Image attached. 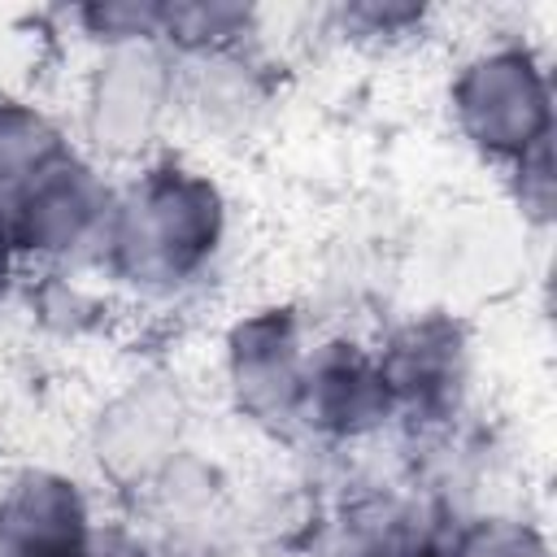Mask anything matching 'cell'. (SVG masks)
I'll return each mask as SVG.
<instances>
[{
    "mask_svg": "<svg viewBox=\"0 0 557 557\" xmlns=\"http://www.w3.org/2000/svg\"><path fill=\"white\" fill-rule=\"evenodd\" d=\"M392 413L379 361L357 344H322L309 352L300 418L326 435H366Z\"/></svg>",
    "mask_w": 557,
    "mask_h": 557,
    "instance_id": "8",
    "label": "cell"
},
{
    "mask_svg": "<svg viewBox=\"0 0 557 557\" xmlns=\"http://www.w3.org/2000/svg\"><path fill=\"white\" fill-rule=\"evenodd\" d=\"M222 231L226 205L205 174L187 165H152L131 191L113 196L100 257L135 292H178L213 261Z\"/></svg>",
    "mask_w": 557,
    "mask_h": 557,
    "instance_id": "1",
    "label": "cell"
},
{
    "mask_svg": "<svg viewBox=\"0 0 557 557\" xmlns=\"http://www.w3.org/2000/svg\"><path fill=\"white\" fill-rule=\"evenodd\" d=\"M96 522L74 479L22 470L0 487V557H83Z\"/></svg>",
    "mask_w": 557,
    "mask_h": 557,
    "instance_id": "5",
    "label": "cell"
},
{
    "mask_svg": "<svg viewBox=\"0 0 557 557\" xmlns=\"http://www.w3.org/2000/svg\"><path fill=\"white\" fill-rule=\"evenodd\" d=\"M374 361H379V374L387 383L392 409L396 405L435 409L453 396V387L461 379V348H457L453 331L440 322H422V326L413 322Z\"/></svg>",
    "mask_w": 557,
    "mask_h": 557,
    "instance_id": "9",
    "label": "cell"
},
{
    "mask_svg": "<svg viewBox=\"0 0 557 557\" xmlns=\"http://www.w3.org/2000/svg\"><path fill=\"white\" fill-rule=\"evenodd\" d=\"M61 157L65 139L44 109L26 100H0V209H9Z\"/></svg>",
    "mask_w": 557,
    "mask_h": 557,
    "instance_id": "10",
    "label": "cell"
},
{
    "mask_svg": "<svg viewBox=\"0 0 557 557\" xmlns=\"http://www.w3.org/2000/svg\"><path fill=\"white\" fill-rule=\"evenodd\" d=\"M183 400L174 387L135 383L122 392L96 426V457L117 483H152L178 457Z\"/></svg>",
    "mask_w": 557,
    "mask_h": 557,
    "instance_id": "7",
    "label": "cell"
},
{
    "mask_svg": "<svg viewBox=\"0 0 557 557\" xmlns=\"http://www.w3.org/2000/svg\"><path fill=\"white\" fill-rule=\"evenodd\" d=\"M309 352L287 309H265L231 335V387L257 422H296Z\"/></svg>",
    "mask_w": 557,
    "mask_h": 557,
    "instance_id": "6",
    "label": "cell"
},
{
    "mask_svg": "<svg viewBox=\"0 0 557 557\" xmlns=\"http://www.w3.org/2000/svg\"><path fill=\"white\" fill-rule=\"evenodd\" d=\"M0 213L9 218L17 252L44 261H70L87 248L100 252L113 213V191L104 187L96 165L65 152Z\"/></svg>",
    "mask_w": 557,
    "mask_h": 557,
    "instance_id": "4",
    "label": "cell"
},
{
    "mask_svg": "<svg viewBox=\"0 0 557 557\" xmlns=\"http://www.w3.org/2000/svg\"><path fill=\"white\" fill-rule=\"evenodd\" d=\"M178 109V61L161 39L100 48L83 91V135L104 157H139Z\"/></svg>",
    "mask_w": 557,
    "mask_h": 557,
    "instance_id": "3",
    "label": "cell"
},
{
    "mask_svg": "<svg viewBox=\"0 0 557 557\" xmlns=\"http://www.w3.org/2000/svg\"><path fill=\"white\" fill-rule=\"evenodd\" d=\"M348 557H448V553L413 513L387 509L383 518H370L352 535Z\"/></svg>",
    "mask_w": 557,
    "mask_h": 557,
    "instance_id": "11",
    "label": "cell"
},
{
    "mask_svg": "<svg viewBox=\"0 0 557 557\" xmlns=\"http://www.w3.org/2000/svg\"><path fill=\"white\" fill-rule=\"evenodd\" d=\"M17 244H13V231H9V218L0 213V300H4V292H9V283H13V265H17Z\"/></svg>",
    "mask_w": 557,
    "mask_h": 557,
    "instance_id": "13",
    "label": "cell"
},
{
    "mask_svg": "<svg viewBox=\"0 0 557 557\" xmlns=\"http://www.w3.org/2000/svg\"><path fill=\"white\" fill-rule=\"evenodd\" d=\"M453 117L461 135L487 157L527 161L544 152L548 135V78L540 61L518 48H483L453 78Z\"/></svg>",
    "mask_w": 557,
    "mask_h": 557,
    "instance_id": "2",
    "label": "cell"
},
{
    "mask_svg": "<svg viewBox=\"0 0 557 557\" xmlns=\"http://www.w3.org/2000/svg\"><path fill=\"white\" fill-rule=\"evenodd\" d=\"M161 9L165 4H135V0H109L78 9V22L100 48H122V44H148L161 39Z\"/></svg>",
    "mask_w": 557,
    "mask_h": 557,
    "instance_id": "12",
    "label": "cell"
}]
</instances>
